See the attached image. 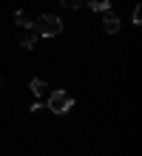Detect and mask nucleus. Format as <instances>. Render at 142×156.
<instances>
[{"label": "nucleus", "mask_w": 142, "mask_h": 156, "mask_svg": "<svg viewBox=\"0 0 142 156\" xmlns=\"http://www.w3.org/2000/svg\"><path fill=\"white\" fill-rule=\"evenodd\" d=\"M34 43H37V34H34V29H28V31H23V34H20V48L31 51V48H34Z\"/></svg>", "instance_id": "obj_4"}, {"label": "nucleus", "mask_w": 142, "mask_h": 156, "mask_svg": "<svg viewBox=\"0 0 142 156\" xmlns=\"http://www.w3.org/2000/svg\"><path fill=\"white\" fill-rule=\"evenodd\" d=\"M88 3V9H94V12H108L111 0H85Z\"/></svg>", "instance_id": "obj_6"}, {"label": "nucleus", "mask_w": 142, "mask_h": 156, "mask_svg": "<svg viewBox=\"0 0 142 156\" xmlns=\"http://www.w3.org/2000/svg\"><path fill=\"white\" fill-rule=\"evenodd\" d=\"M14 23L20 26V29H31V20L26 17V12H17V14H14Z\"/></svg>", "instance_id": "obj_7"}, {"label": "nucleus", "mask_w": 142, "mask_h": 156, "mask_svg": "<svg viewBox=\"0 0 142 156\" xmlns=\"http://www.w3.org/2000/svg\"><path fill=\"white\" fill-rule=\"evenodd\" d=\"M102 31L105 34H117L119 31V17L114 12H102Z\"/></svg>", "instance_id": "obj_3"}, {"label": "nucleus", "mask_w": 142, "mask_h": 156, "mask_svg": "<svg viewBox=\"0 0 142 156\" xmlns=\"http://www.w3.org/2000/svg\"><path fill=\"white\" fill-rule=\"evenodd\" d=\"M28 88H31V94H34V99H40L46 91H49V85H46V80H31L28 82Z\"/></svg>", "instance_id": "obj_5"}, {"label": "nucleus", "mask_w": 142, "mask_h": 156, "mask_svg": "<svg viewBox=\"0 0 142 156\" xmlns=\"http://www.w3.org/2000/svg\"><path fill=\"white\" fill-rule=\"evenodd\" d=\"M31 29H34V34H43V37H57L63 31V20L57 14H40L31 23Z\"/></svg>", "instance_id": "obj_1"}, {"label": "nucleus", "mask_w": 142, "mask_h": 156, "mask_svg": "<svg viewBox=\"0 0 142 156\" xmlns=\"http://www.w3.org/2000/svg\"><path fill=\"white\" fill-rule=\"evenodd\" d=\"M60 3H63L65 9H80V3H82V0H60Z\"/></svg>", "instance_id": "obj_9"}, {"label": "nucleus", "mask_w": 142, "mask_h": 156, "mask_svg": "<svg viewBox=\"0 0 142 156\" xmlns=\"http://www.w3.org/2000/svg\"><path fill=\"white\" fill-rule=\"evenodd\" d=\"M71 108H74V99L65 91H60V88L51 91V97H49V111L51 114H68Z\"/></svg>", "instance_id": "obj_2"}, {"label": "nucleus", "mask_w": 142, "mask_h": 156, "mask_svg": "<svg viewBox=\"0 0 142 156\" xmlns=\"http://www.w3.org/2000/svg\"><path fill=\"white\" fill-rule=\"evenodd\" d=\"M40 108H43V102H40V99H34V102H31V114H37Z\"/></svg>", "instance_id": "obj_10"}, {"label": "nucleus", "mask_w": 142, "mask_h": 156, "mask_svg": "<svg viewBox=\"0 0 142 156\" xmlns=\"http://www.w3.org/2000/svg\"><path fill=\"white\" fill-rule=\"evenodd\" d=\"M131 20H134V26H139V23H142V6H137V9H134V14H131Z\"/></svg>", "instance_id": "obj_8"}, {"label": "nucleus", "mask_w": 142, "mask_h": 156, "mask_svg": "<svg viewBox=\"0 0 142 156\" xmlns=\"http://www.w3.org/2000/svg\"><path fill=\"white\" fill-rule=\"evenodd\" d=\"M3 82H6V80H3V74H0V88H3Z\"/></svg>", "instance_id": "obj_11"}]
</instances>
